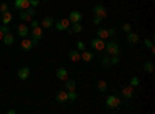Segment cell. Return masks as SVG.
Masks as SVG:
<instances>
[{
    "instance_id": "12",
    "label": "cell",
    "mask_w": 155,
    "mask_h": 114,
    "mask_svg": "<svg viewBox=\"0 0 155 114\" xmlns=\"http://www.w3.org/2000/svg\"><path fill=\"white\" fill-rule=\"evenodd\" d=\"M14 8L19 11L30 8V0H14Z\"/></svg>"
},
{
    "instance_id": "1",
    "label": "cell",
    "mask_w": 155,
    "mask_h": 114,
    "mask_svg": "<svg viewBox=\"0 0 155 114\" xmlns=\"http://www.w3.org/2000/svg\"><path fill=\"white\" fill-rule=\"evenodd\" d=\"M106 53L112 57V56H120L121 54V48L118 45V42H115V40H110L109 43H106Z\"/></svg>"
},
{
    "instance_id": "33",
    "label": "cell",
    "mask_w": 155,
    "mask_h": 114,
    "mask_svg": "<svg viewBox=\"0 0 155 114\" xmlns=\"http://www.w3.org/2000/svg\"><path fill=\"white\" fill-rule=\"evenodd\" d=\"M5 11H9L8 3H0V12H5Z\"/></svg>"
},
{
    "instance_id": "16",
    "label": "cell",
    "mask_w": 155,
    "mask_h": 114,
    "mask_svg": "<svg viewBox=\"0 0 155 114\" xmlns=\"http://www.w3.org/2000/svg\"><path fill=\"white\" fill-rule=\"evenodd\" d=\"M56 77H58L59 80H64V82H65V80L68 79V71H67L65 68H59V69L56 71Z\"/></svg>"
},
{
    "instance_id": "44",
    "label": "cell",
    "mask_w": 155,
    "mask_h": 114,
    "mask_svg": "<svg viewBox=\"0 0 155 114\" xmlns=\"http://www.w3.org/2000/svg\"><path fill=\"white\" fill-rule=\"evenodd\" d=\"M44 2H47V0H44Z\"/></svg>"
},
{
    "instance_id": "24",
    "label": "cell",
    "mask_w": 155,
    "mask_h": 114,
    "mask_svg": "<svg viewBox=\"0 0 155 114\" xmlns=\"http://www.w3.org/2000/svg\"><path fill=\"white\" fill-rule=\"evenodd\" d=\"M153 69H155V68H153V63H152L150 60L144 63V72H147V74H152V72H153Z\"/></svg>"
},
{
    "instance_id": "7",
    "label": "cell",
    "mask_w": 155,
    "mask_h": 114,
    "mask_svg": "<svg viewBox=\"0 0 155 114\" xmlns=\"http://www.w3.org/2000/svg\"><path fill=\"white\" fill-rule=\"evenodd\" d=\"M34 45L36 43L33 42V39H28V37H23L22 42H20V48L23 49V51H31Z\"/></svg>"
},
{
    "instance_id": "34",
    "label": "cell",
    "mask_w": 155,
    "mask_h": 114,
    "mask_svg": "<svg viewBox=\"0 0 155 114\" xmlns=\"http://www.w3.org/2000/svg\"><path fill=\"white\" fill-rule=\"evenodd\" d=\"M101 22H102V19H101V17H98V16H95V17H93V25H96V26H98V25H101Z\"/></svg>"
},
{
    "instance_id": "14",
    "label": "cell",
    "mask_w": 155,
    "mask_h": 114,
    "mask_svg": "<svg viewBox=\"0 0 155 114\" xmlns=\"http://www.w3.org/2000/svg\"><path fill=\"white\" fill-rule=\"evenodd\" d=\"M68 57H70L71 62H79V60H81V51H78L76 48H73V49H70Z\"/></svg>"
},
{
    "instance_id": "22",
    "label": "cell",
    "mask_w": 155,
    "mask_h": 114,
    "mask_svg": "<svg viewBox=\"0 0 155 114\" xmlns=\"http://www.w3.org/2000/svg\"><path fill=\"white\" fill-rule=\"evenodd\" d=\"M2 22H3V25H8V23H11V20H12V14L9 11H5V12H2Z\"/></svg>"
},
{
    "instance_id": "9",
    "label": "cell",
    "mask_w": 155,
    "mask_h": 114,
    "mask_svg": "<svg viewBox=\"0 0 155 114\" xmlns=\"http://www.w3.org/2000/svg\"><path fill=\"white\" fill-rule=\"evenodd\" d=\"M93 14L98 16V17H101V19H106L107 17V9H106L104 5H96L93 8Z\"/></svg>"
},
{
    "instance_id": "43",
    "label": "cell",
    "mask_w": 155,
    "mask_h": 114,
    "mask_svg": "<svg viewBox=\"0 0 155 114\" xmlns=\"http://www.w3.org/2000/svg\"><path fill=\"white\" fill-rule=\"evenodd\" d=\"M0 17H2V12H0Z\"/></svg>"
},
{
    "instance_id": "42",
    "label": "cell",
    "mask_w": 155,
    "mask_h": 114,
    "mask_svg": "<svg viewBox=\"0 0 155 114\" xmlns=\"http://www.w3.org/2000/svg\"><path fill=\"white\" fill-rule=\"evenodd\" d=\"M6 112H8V114H16V111H14V109H8Z\"/></svg>"
},
{
    "instance_id": "17",
    "label": "cell",
    "mask_w": 155,
    "mask_h": 114,
    "mask_svg": "<svg viewBox=\"0 0 155 114\" xmlns=\"http://www.w3.org/2000/svg\"><path fill=\"white\" fill-rule=\"evenodd\" d=\"M109 29L107 28H98L96 29V37H99V39H102V40H106V39H109Z\"/></svg>"
},
{
    "instance_id": "41",
    "label": "cell",
    "mask_w": 155,
    "mask_h": 114,
    "mask_svg": "<svg viewBox=\"0 0 155 114\" xmlns=\"http://www.w3.org/2000/svg\"><path fill=\"white\" fill-rule=\"evenodd\" d=\"M3 35H5V32H3L2 29H0V40H2V39H3Z\"/></svg>"
},
{
    "instance_id": "30",
    "label": "cell",
    "mask_w": 155,
    "mask_h": 114,
    "mask_svg": "<svg viewBox=\"0 0 155 114\" xmlns=\"http://www.w3.org/2000/svg\"><path fill=\"white\" fill-rule=\"evenodd\" d=\"M140 83H141V82H140V79H138V77H132V79H130V85H132L134 88L140 86Z\"/></svg>"
},
{
    "instance_id": "6",
    "label": "cell",
    "mask_w": 155,
    "mask_h": 114,
    "mask_svg": "<svg viewBox=\"0 0 155 114\" xmlns=\"http://www.w3.org/2000/svg\"><path fill=\"white\" fill-rule=\"evenodd\" d=\"M53 26H54L58 31H67V29L70 28V20H68V19H61V20L54 22Z\"/></svg>"
},
{
    "instance_id": "20",
    "label": "cell",
    "mask_w": 155,
    "mask_h": 114,
    "mask_svg": "<svg viewBox=\"0 0 155 114\" xmlns=\"http://www.w3.org/2000/svg\"><path fill=\"white\" fill-rule=\"evenodd\" d=\"M127 42L130 43V45H135V43H138V34H137V32H134V31L127 32Z\"/></svg>"
},
{
    "instance_id": "11",
    "label": "cell",
    "mask_w": 155,
    "mask_h": 114,
    "mask_svg": "<svg viewBox=\"0 0 155 114\" xmlns=\"http://www.w3.org/2000/svg\"><path fill=\"white\" fill-rule=\"evenodd\" d=\"M134 91H135V88L132 86V85H127V86H124L123 90H121V94H123V97L124 99H132L134 97Z\"/></svg>"
},
{
    "instance_id": "40",
    "label": "cell",
    "mask_w": 155,
    "mask_h": 114,
    "mask_svg": "<svg viewBox=\"0 0 155 114\" xmlns=\"http://www.w3.org/2000/svg\"><path fill=\"white\" fill-rule=\"evenodd\" d=\"M149 49H150V54H152V56H153V54H155V48H153V45H152V46H150V48H149Z\"/></svg>"
},
{
    "instance_id": "10",
    "label": "cell",
    "mask_w": 155,
    "mask_h": 114,
    "mask_svg": "<svg viewBox=\"0 0 155 114\" xmlns=\"http://www.w3.org/2000/svg\"><path fill=\"white\" fill-rule=\"evenodd\" d=\"M30 74H31V69H30L28 66H22V68H19V71H17V77H19L20 80H27V79H30Z\"/></svg>"
},
{
    "instance_id": "3",
    "label": "cell",
    "mask_w": 155,
    "mask_h": 114,
    "mask_svg": "<svg viewBox=\"0 0 155 114\" xmlns=\"http://www.w3.org/2000/svg\"><path fill=\"white\" fill-rule=\"evenodd\" d=\"M121 105V99L118 96H115V94H109L107 99H106V106L110 108V109H115V108H118Z\"/></svg>"
},
{
    "instance_id": "31",
    "label": "cell",
    "mask_w": 155,
    "mask_h": 114,
    "mask_svg": "<svg viewBox=\"0 0 155 114\" xmlns=\"http://www.w3.org/2000/svg\"><path fill=\"white\" fill-rule=\"evenodd\" d=\"M123 31H124V32H130V31H132V25H130V23H124V25H123Z\"/></svg>"
},
{
    "instance_id": "35",
    "label": "cell",
    "mask_w": 155,
    "mask_h": 114,
    "mask_svg": "<svg viewBox=\"0 0 155 114\" xmlns=\"http://www.w3.org/2000/svg\"><path fill=\"white\" fill-rule=\"evenodd\" d=\"M152 45H153L152 39H146V40H144V46H146V48H150Z\"/></svg>"
},
{
    "instance_id": "4",
    "label": "cell",
    "mask_w": 155,
    "mask_h": 114,
    "mask_svg": "<svg viewBox=\"0 0 155 114\" xmlns=\"http://www.w3.org/2000/svg\"><path fill=\"white\" fill-rule=\"evenodd\" d=\"M31 37H33V42H34V43H37L39 40H42L44 29H42L41 25H39V26H34V28L31 29Z\"/></svg>"
},
{
    "instance_id": "38",
    "label": "cell",
    "mask_w": 155,
    "mask_h": 114,
    "mask_svg": "<svg viewBox=\"0 0 155 114\" xmlns=\"http://www.w3.org/2000/svg\"><path fill=\"white\" fill-rule=\"evenodd\" d=\"M0 29H2V31H3L5 34H6V32H9V28H8V25H3V26L0 28Z\"/></svg>"
},
{
    "instance_id": "39",
    "label": "cell",
    "mask_w": 155,
    "mask_h": 114,
    "mask_svg": "<svg viewBox=\"0 0 155 114\" xmlns=\"http://www.w3.org/2000/svg\"><path fill=\"white\" fill-rule=\"evenodd\" d=\"M109 34H110V35H115V34H116V29H115V28H110V29H109Z\"/></svg>"
},
{
    "instance_id": "36",
    "label": "cell",
    "mask_w": 155,
    "mask_h": 114,
    "mask_svg": "<svg viewBox=\"0 0 155 114\" xmlns=\"http://www.w3.org/2000/svg\"><path fill=\"white\" fill-rule=\"evenodd\" d=\"M39 3H41V0H30V6H33V8H36Z\"/></svg>"
},
{
    "instance_id": "19",
    "label": "cell",
    "mask_w": 155,
    "mask_h": 114,
    "mask_svg": "<svg viewBox=\"0 0 155 114\" xmlns=\"http://www.w3.org/2000/svg\"><path fill=\"white\" fill-rule=\"evenodd\" d=\"M93 57H95V54L92 53V51H81V60H84V62H90V60H93Z\"/></svg>"
},
{
    "instance_id": "13",
    "label": "cell",
    "mask_w": 155,
    "mask_h": 114,
    "mask_svg": "<svg viewBox=\"0 0 155 114\" xmlns=\"http://www.w3.org/2000/svg\"><path fill=\"white\" fill-rule=\"evenodd\" d=\"M53 25H54L53 17H44V20L41 22V26H42V29H50V28H53Z\"/></svg>"
},
{
    "instance_id": "26",
    "label": "cell",
    "mask_w": 155,
    "mask_h": 114,
    "mask_svg": "<svg viewBox=\"0 0 155 114\" xmlns=\"http://www.w3.org/2000/svg\"><path fill=\"white\" fill-rule=\"evenodd\" d=\"M71 29H73V34H78V32H81L84 28H82L81 23H73V25H71Z\"/></svg>"
},
{
    "instance_id": "15",
    "label": "cell",
    "mask_w": 155,
    "mask_h": 114,
    "mask_svg": "<svg viewBox=\"0 0 155 114\" xmlns=\"http://www.w3.org/2000/svg\"><path fill=\"white\" fill-rule=\"evenodd\" d=\"M17 34L20 35V39H23V37H28L30 29H28L27 25H19V26H17Z\"/></svg>"
},
{
    "instance_id": "37",
    "label": "cell",
    "mask_w": 155,
    "mask_h": 114,
    "mask_svg": "<svg viewBox=\"0 0 155 114\" xmlns=\"http://www.w3.org/2000/svg\"><path fill=\"white\" fill-rule=\"evenodd\" d=\"M30 22H31V26H33V28H34V26H39V25H41V23H39V20H36V19H31Z\"/></svg>"
},
{
    "instance_id": "5",
    "label": "cell",
    "mask_w": 155,
    "mask_h": 114,
    "mask_svg": "<svg viewBox=\"0 0 155 114\" xmlns=\"http://www.w3.org/2000/svg\"><path fill=\"white\" fill-rule=\"evenodd\" d=\"M90 46H92V49H96V51H104L106 42L102 39H99V37H95V39L90 42Z\"/></svg>"
},
{
    "instance_id": "27",
    "label": "cell",
    "mask_w": 155,
    "mask_h": 114,
    "mask_svg": "<svg viewBox=\"0 0 155 114\" xmlns=\"http://www.w3.org/2000/svg\"><path fill=\"white\" fill-rule=\"evenodd\" d=\"M101 63H102V66H104V68H110V66H112V63H110V57H109V56L102 57V59H101Z\"/></svg>"
},
{
    "instance_id": "23",
    "label": "cell",
    "mask_w": 155,
    "mask_h": 114,
    "mask_svg": "<svg viewBox=\"0 0 155 114\" xmlns=\"http://www.w3.org/2000/svg\"><path fill=\"white\" fill-rule=\"evenodd\" d=\"M65 88H67V91H74V90H76V80L68 77V79L65 80Z\"/></svg>"
},
{
    "instance_id": "18",
    "label": "cell",
    "mask_w": 155,
    "mask_h": 114,
    "mask_svg": "<svg viewBox=\"0 0 155 114\" xmlns=\"http://www.w3.org/2000/svg\"><path fill=\"white\" fill-rule=\"evenodd\" d=\"M56 100L59 103H65L68 100V91H59L58 96H56Z\"/></svg>"
},
{
    "instance_id": "32",
    "label": "cell",
    "mask_w": 155,
    "mask_h": 114,
    "mask_svg": "<svg viewBox=\"0 0 155 114\" xmlns=\"http://www.w3.org/2000/svg\"><path fill=\"white\" fill-rule=\"evenodd\" d=\"M109 57H110V56H109ZM110 63H112V65H118V63H120L118 56H112V57H110Z\"/></svg>"
},
{
    "instance_id": "29",
    "label": "cell",
    "mask_w": 155,
    "mask_h": 114,
    "mask_svg": "<svg viewBox=\"0 0 155 114\" xmlns=\"http://www.w3.org/2000/svg\"><path fill=\"white\" fill-rule=\"evenodd\" d=\"M76 49H78V51H84V49H85V43L84 42H76Z\"/></svg>"
},
{
    "instance_id": "21",
    "label": "cell",
    "mask_w": 155,
    "mask_h": 114,
    "mask_svg": "<svg viewBox=\"0 0 155 114\" xmlns=\"http://www.w3.org/2000/svg\"><path fill=\"white\" fill-rule=\"evenodd\" d=\"M2 40H3V43H5L6 46H11L12 43H14V35H12L11 32H6V34L3 35Z\"/></svg>"
},
{
    "instance_id": "2",
    "label": "cell",
    "mask_w": 155,
    "mask_h": 114,
    "mask_svg": "<svg viewBox=\"0 0 155 114\" xmlns=\"http://www.w3.org/2000/svg\"><path fill=\"white\" fill-rule=\"evenodd\" d=\"M36 14H37L36 8L30 6V8H27V9H22L19 17H20V20H23V22H30L31 19H34V17H36Z\"/></svg>"
},
{
    "instance_id": "25",
    "label": "cell",
    "mask_w": 155,
    "mask_h": 114,
    "mask_svg": "<svg viewBox=\"0 0 155 114\" xmlns=\"http://www.w3.org/2000/svg\"><path fill=\"white\" fill-rule=\"evenodd\" d=\"M98 91H101V93L107 91V83L104 80H98Z\"/></svg>"
},
{
    "instance_id": "8",
    "label": "cell",
    "mask_w": 155,
    "mask_h": 114,
    "mask_svg": "<svg viewBox=\"0 0 155 114\" xmlns=\"http://www.w3.org/2000/svg\"><path fill=\"white\" fill-rule=\"evenodd\" d=\"M82 19H84V16H82V12H81V11H71V12H70V16H68L70 23H81Z\"/></svg>"
},
{
    "instance_id": "28",
    "label": "cell",
    "mask_w": 155,
    "mask_h": 114,
    "mask_svg": "<svg viewBox=\"0 0 155 114\" xmlns=\"http://www.w3.org/2000/svg\"><path fill=\"white\" fill-rule=\"evenodd\" d=\"M78 99V94H76V90L74 91H68V100H71V102H74V100Z\"/></svg>"
}]
</instances>
